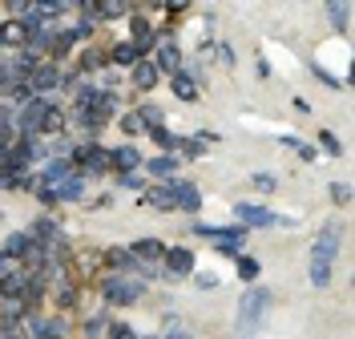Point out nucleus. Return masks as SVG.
Masks as SVG:
<instances>
[{
	"label": "nucleus",
	"mask_w": 355,
	"mask_h": 339,
	"mask_svg": "<svg viewBox=\"0 0 355 339\" xmlns=\"http://www.w3.org/2000/svg\"><path fill=\"white\" fill-rule=\"evenodd\" d=\"M271 307V291L266 287H251L238 299V315H235V339H259L262 336V319Z\"/></svg>",
	"instance_id": "obj_1"
},
{
	"label": "nucleus",
	"mask_w": 355,
	"mask_h": 339,
	"mask_svg": "<svg viewBox=\"0 0 355 339\" xmlns=\"http://www.w3.org/2000/svg\"><path fill=\"white\" fill-rule=\"evenodd\" d=\"M335 250H339V230H335V226L319 230V239L311 246V287H327V283H331Z\"/></svg>",
	"instance_id": "obj_2"
},
{
	"label": "nucleus",
	"mask_w": 355,
	"mask_h": 339,
	"mask_svg": "<svg viewBox=\"0 0 355 339\" xmlns=\"http://www.w3.org/2000/svg\"><path fill=\"white\" fill-rule=\"evenodd\" d=\"M101 295H105L109 303H118V307H129V303L142 295V287H138L134 279H125V275H113V279L101 283Z\"/></svg>",
	"instance_id": "obj_3"
},
{
	"label": "nucleus",
	"mask_w": 355,
	"mask_h": 339,
	"mask_svg": "<svg viewBox=\"0 0 355 339\" xmlns=\"http://www.w3.org/2000/svg\"><path fill=\"white\" fill-rule=\"evenodd\" d=\"M166 279H182V275H190L194 271V255H190L186 246H166Z\"/></svg>",
	"instance_id": "obj_4"
},
{
	"label": "nucleus",
	"mask_w": 355,
	"mask_h": 339,
	"mask_svg": "<svg viewBox=\"0 0 355 339\" xmlns=\"http://www.w3.org/2000/svg\"><path fill=\"white\" fill-rule=\"evenodd\" d=\"M235 214L246 222V226H279V214L266 210V206H255V202H238Z\"/></svg>",
	"instance_id": "obj_5"
},
{
	"label": "nucleus",
	"mask_w": 355,
	"mask_h": 339,
	"mask_svg": "<svg viewBox=\"0 0 355 339\" xmlns=\"http://www.w3.org/2000/svg\"><path fill=\"white\" fill-rule=\"evenodd\" d=\"M33 93H45V89H53V85H61V69L57 65H37V69L28 73V81H24Z\"/></svg>",
	"instance_id": "obj_6"
},
{
	"label": "nucleus",
	"mask_w": 355,
	"mask_h": 339,
	"mask_svg": "<svg viewBox=\"0 0 355 339\" xmlns=\"http://www.w3.org/2000/svg\"><path fill=\"white\" fill-rule=\"evenodd\" d=\"M48 109H53V105H48L45 97H33V101H28V105L21 109V129H24V134L41 129V121H45V113H48Z\"/></svg>",
	"instance_id": "obj_7"
},
{
	"label": "nucleus",
	"mask_w": 355,
	"mask_h": 339,
	"mask_svg": "<svg viewBox=\"0 0 355 339\" xmlns=\"http://www.w3.org/2000/svg\"><path fill=\"white\" fill-rule=\"evenodd\" d=\"M129 255H134L138 263H149V259H162V255H166V242H162V239H138L134 246H129Z\"/></svg>",
	"instance_id": "obj_8"
},
{
	"label": "nucleus",
	"mask_w": 355,
	"mask_h": 339,
	"mask_svg": "<svg viewBox=\"0 0 355 339\" xmlns=\"http://www.w3.org/2000/svg\"><path fill=\"white\" fill-rule=\"evenodd\" d=\"M0 295H8V299H24V295H28V275H21V271L4 275V279H0Z\"/></svg>",
	"instance_id": "obj_9"
},
{
	"label": "nucleus",
	"mask_w": 355,
	"mask_h": 339,
	"mask_svg": "<svg viewBox=\"0 0 355 339\" xmlns=\"http://www.w3.org/2000/svg\"><path fill=\"white\" fill-rule=\"evenodd\" d=\"M129 77H134V85H138V89H154V85H158V65L138 61V65H129Z\"/></svg>",
	"instance_id": "obj_10"
},
{
	"label": "nucleus",
	"mask_w": 355,
	"mask_h": 339,
	"mask_svg": "<svg viewBox=\"0 0 355 339\" xmlns=\"http://www.w3.org/2000/svg\"><path fill=\"white\" fill-rule=\"evenodd\" d=\"M149 206H158V210H174V206H178V190H174V182L154 186V190H149Z\"/></svg>",
	"instance_id": "obj_11"
},
{
	"label": "nucleus",
	"mask_w": 355,
	"mask_h": 339,
	"mask_svg": "<svg viewBox=\"0 0 355 339\" xmlns=\"http://www.w3.org/2000/svg\"><path fill=\"white\" fill-rule=\"evenodd\" d=\"M327 12H331V24L339 33L352 28V0H327Z\"/></svg>",
	"instance_id": "obj_12"
},
{
	"label": "nucleus",
	"mask_w": 355,
	"mask_h": 339,
	"mask_svg": "<svg viewBox=\"0 0 355 339\" xmlns=\"http://www.w3.org/2000/svg\"><path fill=\"white\" fill-rule=\"evenodd\" d=\"M28 250H33V235H8L0 246V255H8V259H24Z\"/></svg>",
	"instance_id": "obj_13"
},
{
	"label": "nucleus",
	"mask_w": 355,
	"mask_h": 339,
	"mask_svg": "<svg viewBox=\"0 0 355 339\" xmlns=\"http://www.w3.org/2000/svg\"><path fill=\"white\" fill-rule=\"evenodd\" d=\"M33 339H65L61 319H33Z\"/></svg>",
	"instance_id": "obj_14"
},
{
	"label": "nucleus",
	"mask_w": 355,
	"mask_h": 339,
	"mask_svg": "<svg viewBox=\"0 0 355 339\" xmlns=\"http://www.w3.org/2000/svg\"><path fill=\"white\" fill-rule=\"evenodd\" d=\"M138 162H142V154H138V149H129V145H121V149H113V154H109V166H118L121 174H134V166H138Z\"/></svg>",
	"instance_id": "obj_15"
},
{
	"label": "nucleus",
	"mask_w": 355,
	"mask_h": 339,
	"mask_svg": "<svg viewBox=\"0 0 355 339\" xmlns=\"http://www.w3.org/2000/svg\"><path fill=\"white\" fill-rule=\"evenodd\" d=\"M0 37H4V45H28V37H33V28L24 21H8L0 28Z\"/></svg>",
	"instance_id": "obj_16"
},
{
	"label": "nucleus",
	"mask_w": 355,
	"mask_h": 339,
	"mask_svg": "<svg viewBox=\"0 0 355 339\" xmlns=\"http://www.w3.org/2000/svg\"><path fill=\"white\" fill-rule=\"evenodd\" d=\"M129 33H134V45L142 48V53L154 45V33H149V21L145 17H129Z\"/></svg>",
	"instance_id": "obj_17"
},
{
	"label": "nucleus",
	"mask_w": 355,
	"mask_h": 339,
	"mask_svg": "<svg viewBox=\"0 0 355 339\" xmlns=\"http://www.w3.org/2000/svg\"><path fill=\"white\" fill-rule=\"evenodd\" d=\"M178 65H182L178 45H174V41H166V45L158 48V73H178Z\"/></svg>",
	"instance_id": "obj_18"
},
{
	"label": "nucleus",
	"mask_w": 355,
	"mask_h": 339,
	"mask_svg": "<svg viewBox=\"0 0 355 339\" xmlns=\"http://www.w3.org/2000/svg\"><path fill=\"white\" fill-rule=\"evenodd\" d=\"M174 190H178V206H182V210H198V206H202L198 186H190V182H174Z\"/></svg>",
	"instance_id": "obj_19"
},
{
	"label": "nucleus",
	"mask_w": 355,
	"mask_h": 339,
	"mask_svg": "<svg viewBox=\"0 0 355 339\" xmlns=\"http://www.w3.org/2000/svg\"><path fill=\"white\" fill-rule=\"evenodd\" d=\"M113 61H118V65H138V61H142V48L134 45V41H121V45L113 48Z\"/></svg>",
	"instance_id": "obj_20"
},
{
	"label": "nucleus",
	"mask_w": 355,
	"mask_h": 339,
	"mask_svg": "<svg viewBox=\"0 0 355 339\" xmlns=\"http://www.w3.org/2000/svg\"><path fill=\"white\" fill-rule=\"evenodd\" d=\"M174 93L182 97V101H194V97H198V85H194L190 73H174Z\"/></svg>",
	"instance_id": "obj_21"
},
{
	"label": "nucleus",
	"mask_w": 355,
	"mask_h": 339,
	"mask_svg": "<svg viewBox=\"0 0 355 339\" xmlns=\"http://www.w3.org/2000/svg\"><path fill=\"white\" fill-rule=\"evenodd\" d=\"M105 263L109 266H138V259L129 255V246H113V250H105Z\"/></svg>",
	"instance_id": "obj_22"
},
{
	"label": "nucleus",
	"mask_w": 355,
	"mask_h": 339,
	"mask_svg": "<svg viewBox=\"0 0 355 339\" xmlns=\"http://www.w3.org/2000/svg\"><path fill=\"white\" fill-rule=\"evenodd\" d=\"M57 198H65V202H77V198H81V182H77V178H61V182H57Z\"/></svg>",
	"instance_id": "obj_23"
},
{
	"label": "nucleus",
	"mask_w": 355,
	"mask_h": 339,
	"mask_svg": "<svg viewBox=\"0 0 355 339\" xmlns=\"http://www.w3.org/2000/svg\"><path fill=\"white\" fill-rule=\"evenodd\" d=\"M174 170H178L174 158H154V162H149V174H154V178H170Z\"/></svg>",
	"instance_id": "obj_24"
},
{
	"label": "nucleus",
	"mask_w": 355,
	"mask_h": 339,
	"mask_svg": "<svg viewBox=\"0 0 355 339\" xmlns=\"http://www.w3.org/2000/svg\"><path fill=\"white\" fill-rule=\"evenodd\" d=\"M61 125H65V113H61V109L53 105V109H48V113H45V121H41V129H45V134H57Z\"/></svg>",
	"instance_id": "obj_25"
},
{
	"label": "nucleus",
	"mask_w": 355,
	"mask_h": 339,
	"mask_svg": "<svg viewBox=\"0 0 355 339\" xmlns=\"http://www.w3.org/2000/svg\"><path fill=\"white\" fill-rule=\"evenodd\" d=\"M255 275H259V263L242 255V259H238V279H255Z\"/></svg>",
	"instance_id": "obj_26"
},
{
	"label": "nucleus",
	"mask_w": 355,
	"mask_h": 339,
	"mask_svg": "<svg viewBox=\"0 0 355 339\" xmlns=\"http://www.w3.org/2000/svg\"><path fill=\"white\" fill-rule=\"evenodd\" d=\"M251 186H255V190H275V186H279V182H275V178H271V174H255V178H251Z\"/></svg>",
	"instance_id": "obj_27"
},
{
	"label": "nucleus",
	"mask_w": 355,
	"mask_h": 339,
	"mask_svg": "<svg viewBox=\"0 0 355 339\" xmlns=\"http://www.w3.org/2000/svg\"><path fill=\"white\" fill-rule=\"evenodd\" d=\"M121 129H125V134H142V129H145V121H142V113H129V118L121 121Z\"/></svg>",
	"instance_id": "obj_28"
},
{
	"label": "nucleus",
	"mask_w": 355,
	"mask_h": 339,
	"mask_svg": "<svg viewBox=\"0 0 355 339\" xmlns=\"http://www.w3.org/2000/svg\"><path fill=\"white\" fill-rule=\"evenodd\" d=\"M109 339H138V331L125 327V323H113V327H109Z\"/></svg>",
	"instance_id": "obj_29"
},
{
	"label": "nucleus",
	"mask_w": 355,
	"mask_h": 339,
	"mask_svg": "<svg viewBox=\"0 0 355 339\" xmlns=\"http://www.w3.org/2000/svg\"><path fill=\"white\" fill-rule=\"evenodd\" d=\"M319 145H323L327 154H343V149H339V138H335V134H327V129H323V138H319Z\"/></svg>",
	"instance_id": "obj_30"
},
{
	"label": "nucleus",
	"mask_w": 355,
	"mask_h": 339,
	"mask_svg": "<svg viewBox=\"0 0 355 339\" xmlns=\"http://www.w3.org/2000/svg\"><path fill=\"white\" fill-rule=\"evenodd\" d=\"M154 138H158V142L166 145V149H174V145H178V138H174V134H170V129H162V125H158V129H154Z\"/></svg>",
	"instance_id": "obj_31"
},
{
	"label": "nucleus",
	"mask_w": 355,
	"mask_h": 339,
	"mask_svg": "<svg viewBox=\"0 0 355 339\" xmlns=\"http://www.w3.org/2000/svg\"><path fill=\"white\" fill-rule=\"evenodd\" d=\"M182 149H186V158H198L202 154V142H194V138H186V142H178Z\"/></svg>",
	"instance_id": "obj_32"
},
{
	"label": "nucleus",
	"mask_w": 355,
	"mask_h": 339,
	"mask_svg": "<svg viewBox=\"0 0 355 339\" xmlns=\"http://www.w3.org/2000/svg\"><path fill=\"white\" fill-rule=\"evenodd\" d=\"M198 287H218V275H210V271H202V275H198Z\"/></svg>",
	"instance_id": "obj_33"
},
{
	"label": "nucleus",
	"mask_w": 355,
	"mask_h": 339,
	"mask_svg": "<svg viewBox=\"0 0 355 339\" xmlns=\"http://www.w3.org/2000/svg\"><path fill=\"white\" fill-rule=\"evenodd\" d=\"M97 65H105V53H89L85 57V69H97Z\"/></svg>",
	"instance_id": "obj_34"
},
{
	"label": "nucleus",
	"mask_w": 355,
	"mask_h": 339,
	"mask_svg": "<svg viewBox=\"0 0 355 339\" xmlns=\"http://www.w3.org/2000/svg\"><path fill=\"white\" fill-rule=\"evenodd\" d=\"M331 194H335V202H347V198H352V186H343V182H339Z\"/></svg>",
	"instance_id": "obj_35"
},
{
	"label": "nucleus",
	"mask_w": 355,
	"mask_h": 339,
	"mask_svg": "<svg viewBox=\"0 0 355 339\" xmlns=\"http://www.w3.org/2000/svg\"><path fill=\"white\" fill-rule=\"evenodd\" d=\"M121 186H125V190H138V186H142V178H134V174H121Z\"/></svg>",
	"instance_id": "obj_36"
},
{
	"label": "nucleus",
	"mask_w": 355,
	"mask_h": 339,
	"mask_svg": "<svg viewBox=\"0 0 355 339\" xmlns=\"http://www.w3.org/2000/svg\"><path fill=\"white\" fill-rule=\"evenodd\" d=\"M218 57H222V65H235V48H230V45L218 48Z\"/></svg>",
	"instance_id": "obj_37"
},
{
	"label": "nucleus",
	"mask_w": 355,
	"mask_h": 339,
	"mask_svg": "<svg viewBox=\"0 0 355 339\" xmlns=\"http://www.w3.org/2000/svg\"><path fill=\"white\" fill-rule=\"evenodd\" d=\"M8 8L12 12H28V0H8Z\"/></svg>",
	"instance_id": "obj_38"
},
{
	"label": "nucleus",
	"mask_w": 355,
	"mask_h": 339,
	"mask_svg": "<svg viewBox=\"0 0 355 339\" xmlns=\"http://www.w3.org/2000/svg\"><path fill=\"white\" fill-rule=\"evenodd\" d=\"M166 339H194V336H190V331H182V327H178V331H170Z\"/></svg>",
	"instance_id": "obj_39"
},
{
	"label": "nucleus",
	"mask_w": 355,
	"mask_h": 339,
	"mask_svg": "<svg viewBox=\"0 0 355 339\" xmlns=\"http://www.w3.org/2000/svg\"><path fill=\"white\" fill-rule=\"evenodd\" d=\"M182 4H186V0H170V8H182Z\"/></svg>",
	"instance_id": "obj_40"
},
{
	"label": "nucleus",
	"mask_w": 355,
	"mask_h": 339,
	"mask_svg": "<svg viewBox=\"0 0 355 339\" xmlns=\"http://www.w3.org/2000/svg\"><path fill=\"white\" fill-rule=\"evenodd\" d=\"M0 45H4V37H0Z\"/></svg>",
	"instance_id": "obj_41"
}]
</instances>
